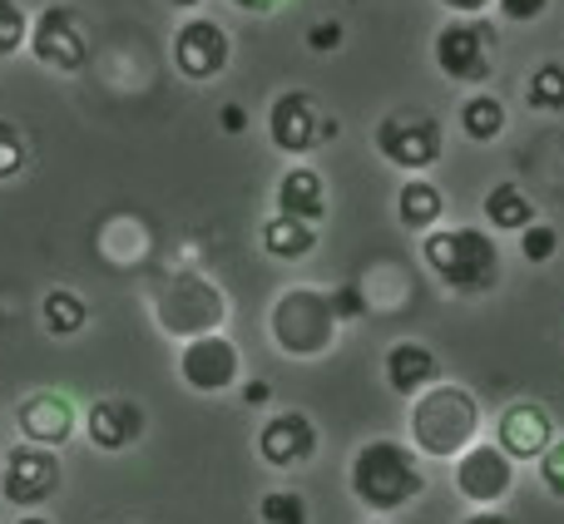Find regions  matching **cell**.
Returning <instances> with one entry per match:
<instances>
[{
    "label": "cell",
    "instance_id": "obj_1",
    "mask_svg": "<svg viewBox=\"0 0 564 524\" xmlns=\"http://www.w3.org/2000/svg\"><path fill=\"white\" fill-rule=\"evenodd\" d=\"M347 485L361 510L387 520V515H397V510H406L411 500H421L426 470H421V456L411 446H401V440H391V436H377V440H367V446H357V456H351V466H347Z\"/></svg>",
    "mask_w": 564,
    "mask_h": 524
},
{
    "label": "cell",
    "instance_id": "obj_11",
    "mask_svg": "<svg viewBox=\"0 0 564 524\" xmlns=\"http://www.w3.org/2000/svg\"><path fill=\"white\" fill-rule=\"evenodd\" d=\"M228 59H234V40H228V30L218 20L194 15L174 30V69L184 79H194V85L218 79L228 69Z\"/></svg>",
    "mask_w": 564,
    "mask_h": 524
},
{
    "label": "cell",
    "instance_id": "obj_12",
    "mask_svg": "<svg viewBox=\"0 0 564 524\" xmlns=\"http://www.w3.org/2000/svg\"><path fill=\"white\" fill-rule=\"evenodd\" d=\"M59 490V460L55 450L15 446L0 466V500L15 510H40Z\"/></svg>",
    "mask_w": 564,
    "mask_h": 524
},
{
    "label": "cell",
    "instance_id": "obj_6",
    "mask_svg": "<svg viewBox=\"0 0 564 524\" xmlns=\"http://www.w3.org/2000/svg\"><path fill=\"white\" fill-rule=\"evenodd\" d=\"M377 154L387 159L391 168H401V174L421 178L446 154V129H441V119L426 114V109H397V114H387L377 124Z\"/></svg>",
    "mask_w": 564,
    "mask_h": 524
},
{
    "label": "cell",
    "instance_id": "obj_37",
    "mask_svg": "<svg viewBox=\"0 0 564 524\" xmlns=\"http://www.w3.org/2000/svg\"><path fill=\"white\" fill-rule=\"evenodd\" d=\"M234 6H238V10H248V15H273L282 0H234Z\"/></svg>",
    "mask_w": 564,
    "mask_h": 524
},
{
    "label": "cell",
    "instance_id": "obj_14",
    "mask_svg": "<svg viewBox=\"0 0 564 524\" xmlns=\"http://www.w3.org/2000/svg\"><path fill=\"white\" fill-rule=\"evenodd\" d=\"M15 430L25 436V446L59 450L79 430V411L65 391H35L15 406Z\"/></svg>",
    "mask_w": 564,
    "mask_h": 524
},
{
    "label": "cell",
    "instance_id": "obj_9",
    "mask_svg": "<svg viewBox=\"0 0 564 524\" xmlns=\"http://www.w3.org/2000/svg\"><path fill=\"white\" fill-rule=\"evenodd\" d=\"M30 55L45 69H59V75H79L89 65V35L79 25V15L69 6H45L35 20H30Z\"/></svg>",
    "mask_w": 564,
    "mask_h": 524
},
{
    "label": "cell",
    "instance_id": "obj_4",
    "mask_svg": "<svg viewBox=\"0 0 564 524\" xmlns=\"http://www.w3.org/2000/svg\"><path fill=\"white\" fill-rule=\"evenodd\" d=\"M337 312H332V292L322 287H288L278 292L273 312H268V337L282 357L292 361H317L337 347Z\"/></svg>",
    "mask_w": 564,
    "mask_h": 524
},
{
    "label": "cell",
    "instance_id": "obj_18",
    "mask_svg": "<svg viewBox=\"0 0 564 524\" xmlns=\"http://www.w3.org/2000/svg\"><path fill=\"white\" fill-rule=\"evenodd\" d=\"M273 204H278V214H282V218H297V223L317 228L322 218H327V184H322L317 168L292 164L288 174L278 178Z\"/></svg>",
    "mask_w": 564,
    "mask_h": 524
},
{
    "label": "cell",
    "instance_id": "obj_38",
    "mask_svg": "<svg viewBox=\"0 0 564 524\" xmlns=\"http://www.w3.org/2000/svg\"><path fill=\"white\" fill-rule=\"evenodd\" d=\"M466 524H516V520L500 515V510H476V515H470Z\"/></svg>",
    "mask_w": 564,
    "mask_h": 524
},
{
    "label": "cell",
    "instance_id": "obj_24",
    "mask_svg": "<svg viewBox=\"0 0 564 524\" xmlns=\"http://www.w3.org/2000/svg\"><path fill=\"white\" fill-rule=\"evenodd\" d=\"M460 129H466L470 144H496L500 134H506V99L496 95H470L466 105H460Z\"/></svg>",
    "mask_w": 564,
    "mask_h": 524
},
{
    "label": "cell",
    "instance_id": "obj_15",
    "mask_svg": "<svg viewBox=\"0 0 564 524\" xmlns=\"http://www.w3.org/2000/svg\"><path fill=\"white\" fill-rule=\"evenodd\" d=\"M555 416H550L545 406H535V401H516V406H506V416L496 421V446L506 450L510 460H540L550 446H555Z\"/></svg>",
    "mask_w": 564,
    "mask_h": 524
},
{
    "label": "cell",
    "instance_id": "obj_29",
    "mask_svg": "<svg viewBox=\"0 0 564 524\" xmlns=\"http://www.w3.org/2000/svg\"><path fill=\"white\" fill-rule=\"evenodd\" d=\"M20 168H25V134H20L15 124H6V119H0V184H6V178H15Z\"/></svg>",
    "mask_w": 564,
    "mask_h": 524
},
{
    "label": "cell",
    "instance_id": "obj_16",
    "mask_svg": "<svg viewBox=\"0 0 564 524\" xmlns=\"http://www.w3.org/2000/svg\"><path fill=\"white\" fill-rule=\"evenodd\" d=\"M258 456L273 470H297L317 456V426H312L302 411H278V416L263 421L258 430Z\"/></svg>",
    "mask_w": 564,
    "mask_h": 524
},
{
    "label": "cell",
    "instance_id": "obj_8",
    "mask_svg": "<svg viewBox=\"0 0 564 524\" xmlns=\"http://www.w3.org/2000/svg\"><path fill=\"white\" fill-rule=\"evenodd\" d=\"M243 376V351L234 337L214 331V337H194L178 347V381L198 396H224Z\"/></svg>",
    "mask_w": 564,
    "mask_h": 524
},
{
    "label": "cell",
    "instance_id": "obj_20",
    "mask_svg": "<svg viewBox=\"0 0 564 524\" xmlns=\"http://www.w3.org/2000/svg\"><path fill=\"white\" fill-rule=\"evenodd\" d=\"M397 218H401V228H406V233L426 238L431 228H441V218H446V194H441L426 174L406 178V184H401V194H397Z\"/></svg>",
    "mask_w": 564,
    "mask_h": 524
},
{
    "label": "cell",
    "instance_id": "obj_36",
    "mask_svg": "<svg viewBox=\"0 0 564 524\" xmlns=\"http://www.w3.org/2000/svg\"><path fill=\"white\" fill-rule=\"evenodd\" d=\"M243 401H248V406H268V401H273V386H268V381H248Z\"/></svg>",
    "mask_w": 564,
    "mask_h": 524
},
{
    "label": "cell",
    "instance_id": "obj_28",
    "mask_svg": "<svg viewBox=\"0 0 564 524\" xmlns=\"http://www.w3.org/2000/svg\"><path fill=\"white\" fill-rule=\"evenodd\" d=\"M555 253H560V228L555 223H540V218H535V223L520 233V258L540 268V262H550Z\"/></svg>",
    "mask_w": 564,
    "mask_h": 524
},
{
    "label": "cell",
    "instance_id": "obj_41",
    "mask_svg": "<svg viewBox=\"0 0 564 524\" xmlns=\"http://www.w3.org/2000/svg\"><path fill=\"white\" fill-rule=\"evenodd\" d=\"M371 524H387V520H371Z\"/></svg>",
    "mask_w": 564,
    "mask_h": 524
},
{
    "label": "cell",
    "instance_id": "obj_2",
    "mask_svg": "<svg viewBox=\"0 0 564 524\" xmlns=\"http://www.w3.org/2000/svg\"><path fill=\"white\" fill-rule=\"evenodd\" d=\"M480 401L456 381H436L411 401V450L421 460H460L480 440Z\"/></svg>",
    "mask_w": 564,
    "mask_h": 524
},
{
    "label": "cell",
    "instance_id": "obj_13",
    "mask_svg": "<svg viewBox=\"0 0 564 524\" xmlns=\"http://www.w3.org/2000/svg\"><path fill=\"white\" fill-rule=\"evenodd\" d=\"M268 139L273 149H282L288 159H302L322 144V114H317V99L307 89H282L268 109Z\"/></svg>",
    "mask_w": 564,
    "mask_h": 524
},
{
    "label": "cell",
    "instance_id": "obj_19",
    "mask_svg": "<svg viewBox=\"0 0 564 524\" xmlns=\"http://www.w3.org/2000/svg\"><path fill=\"white\" fill-rule=\"evenodd\" d=\"M436 381H441V361L426 341H397V347L387 351V386L397 391V396L416 401L421 391H431Z\"/></svg>",
    "mask_w": 564,
    "mask_h": 524
},
{
    "label": "cell",
    "instance_id": "obj_23",
    "mask_svg": "<svg viewBox=\"0 0 564 524\" xmlns=\"http://www.w3.org/2000/svg\"><path fill=\"white\" fill-rule=\"evenodd\" d=\"M40 317H45L50 337H79L89 327V302L69 287H50L45 302H40Z\"/></svg>",
    "mask_w": 564,
    "mask_h": 524
},
{
    "label": "cell",
    "instance_id": "obj_10",
    "mask_svg": "<svg viewBox=\"0 0 564 524\" xmlns=\"http://www.w3.org/2000/svg\"><path fill=\"white\" fill-rule=\"evenodd\" d=\"M451 476H456L460 500H470L476 510H496L500 500L516 490V460L496 446V440H476L460 460H451Z\"/></svg>",
    "mask_w": 564,
    "mask_h": 524
},
{
    "label": "cell",
    "instance_id": "obj_35",
    "mask_svg": "<svg viewBox=\"0 0 564 524\" xmlns=\"http://www.w3.org/2000/svg\"><path fill=\"white\" fill-rule=\"evenodd\" d=\"M218 124H224V134H243V129H248V109L243 105H224Z\"/></svg>",
    "mask_w": 564,
    "mask_h": 524
},
{
    "label": "cell",
    "instance_id": "obj_3",
    "mask_svg": "<svg viewBox=\"0 0 564 524\" xmlns=\"http://www.w3.org/2000/svg\"><path fill=\"white\" fill-rule=\"evenodd\" d=\"M421 258L441 287L460 297H480L500 282V248L486 228H431L421 238Z\"/></svg>",
    "mask_w": 564,
    "mask_h": 524
},
{
    "label": "cell",
    "instance_id": "obj_21",
    "mask_svg": "<svg viewBox=\"0 0 564 524\" xmlns=\"http://www.w3.org/2000/svg\"><path fill=\"white\" fill-rule=\"evenodd\" d=\"M480 208H486V223L496 233H525L535 223V204H530V194L520 184H496Z\"/></svg>",
    "mask_w": 564,
    "mask_h": 524
},
{
    "label": "cell",
    "instance_id": "obj_22",
    "mask_svg": "<svg viewBox=\"0 0 564 524\" xmlns=\"http://www.w3.org/2000/svg\"><path fill=\"white\" fill-rule=\"evenodd\" d=\"M258 238H263V253L278 258V262H302L312 248H317V228L297 223V218H282V214L268 218Z\"/></svg>",
    "mask_w": 564,
    "mask_h": 524
},
{
    "label": "cell",
    "instance_id": "obj_31",
    "mask_svg": "<svg viewBox=\"0 0 564 524\" xmlns=\"http://www.w3.org/2000/svg\"><path fill=\"white\" fill-rule=\"evenodd\" d=\"M332 312H337V321H357L361 312H367V292H361L357 282H341V287H332Z\"/></svg>",
    "mask_w": 564,
    "mask_h": 524
},
{
    "label": "cell",
    "instance_id": "obj_30",
    "mask_svg": "<svg viewBox=\"0 0 564 524\" xmlns=\"http://www.w3.org/2000/svg\"><path fill=\"white\" fill-rule=\"evenodd\" d=\"M535 466H540V485H545L555 500H564V436L535 460Z\"/></svg>",
    "mask_w": 564,
    "mask_h": 524
},
{
    "label": "cell",
    "instance_id": "obj_17",
    "mask_svg": "<svg viewBox=\"0 0 564 524\" xmlns=\"http://www.w3.org/2000/svg\"><path fill=\"white\" fill-rule=\"evenodd\" d=\"M85 436L95 450L119 456V450H129L144 436V406H134V401H124V396L95 401V406L85 411Z\"/></svg>",
    "mask_w": 564,
    "mask_h": 524
},
{
    "label": "cell",
    "instance_id": "obj_5",
    "mask_svg": "<svg viewBox=\"0 0 564 524\" xmlns=\"http://www.w3.org/2000/svg\"><path fill=\"white\" fill-rule=\"evenodd\" d=\"M154 321H159V331L174 341L214 337L228 321V297L204 272H174V277H164L154 292Z\"/></svg>",
    "mask_w": 564,
    "mask_h": 524
},
{
    "label": "cell",
    "instance_id": "obj_32",
    "mask_svg": "<svg viewBox=\"0 0 564 524\" xmlns=\"http://www.w3.org/2000/svg\"><path fill=\"white\" fill-rule=\"evenodd\" d=\"M496 10L506 25H535V20L550 10V0H496Z\"/></svg>",
    "mask_w": 564,
    "mask_h": 524
},
{
    "label": "cell",
    "instance_id": "obj_39",
    "mask_svg": "<svg viewBox=\"0 0 564 524\" xmlns=\"http://www.w3.org/2000/svg\"><path fill=\"white\" fill-rule=\"evenodd\" d=\"M169 6H178V10H198L204 0H169Z\"/></svg>",
    "mask_w": 564,
    "mask_h": 524
},
{
    "label": "cell",
    "instance_id": "obj_7",
    "mask_svg": "<svg viewBox=\"0 0 564 524\" xmlns=\"http://www.w3.org/2000/svg\"><path fill=\"white\" fill-rule=\"evenodd\" d=\"M431 55L451 85H486L496 75V25L490 20H446L436 30Z\"/></svg>",
    "mask_w": 564,
    "mask_h": 524
},
{
    "label": "cell",
    "instance_id": "obj_40",
    "mask_svg": "<svg viewBox=\"0 0 564 524\" xmlns=\"http://www.w3.org/2000/svg\"><path fill=\"white\" fill-rule=\"evenodd\" d=\"M15 524H50L45 515H25V520H15Z\"/></svg>",
    "mask_w": 564,
    "mask_h": 524
},
{
    "label": "cell",
    "instance_id": "obj_33",
    "mask_svg": "<svg viewBox=\"0 0 564 524\" xmlns=\"http://www.w3.org/2000/svg\"><path fill=\"white\" fill-rule=\"evenodd\" d=\"M341 40H347V25H341V20H317V25L307 30V50H317V55L337 50Z\"/></svg>",
    "mask_w": 564,
    "mask_h": 524
},
{
    "label": "cell",
    "instance_id": "obj_34",
    "mask_svg": "<svg viewBox=\"0 0 564 524\" xmlns=\"http://www.w3.org/2000/svg\"><path fill=\"white\" fill-rule=\"evenodd\" d=\"M441 6H446L456 20H486V10L496 6V0H441Z\"/></svg>",
    "mask_w": 564,
    "mask_h": 524
},
{
    "label": "cell",
    "instance_id": "obj_26",
    "mask_svg": "<svg viewBox=\"0 0 564 524\" xmlns=\"http://www.w3.org/2000/svg\"><path fill=\"white\" fill-rule=\"evenodd\" d=\"M258 520L263 524H307L312 510L297 490H268V495L258 500Z\"/></svg>",
    "mask_w": 564,
    "mask_h": 524
},
{
    "label": "cell",
    "instance_id": "obj_27",
    "mask_svg": "<svg viewBox=\"0 0 564 524\" xmlns=\"http://www.w3.org/2000/svg\"><path fill=\"white\" fill-rule=\"evenodd\" d=\"M30 45V15L20 0H0V59L20 55Z\"/></svg>",
    "mask_w": 564,
    "mask_h": 524
},
{
    "label": "cell",
    "instance_id": "obj_25",
    "mask_svg": "<svg viewBox=\"0 0 564 524\" xmlns=\"http://www.w3.org/2000/svg\"><path fill=\"white\" fill-rule=\"evenodd\" d=\"M525 105L540 109V114H564V65L560 59H545V65L530 75Z\"/></svg>",
    "mask_w": 564,
    "mask_h": 524
}]
</instances>
